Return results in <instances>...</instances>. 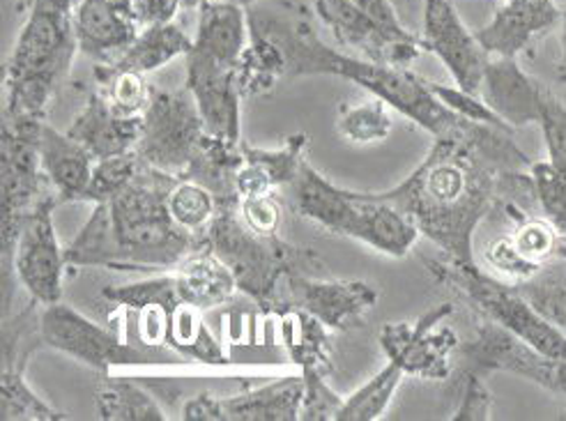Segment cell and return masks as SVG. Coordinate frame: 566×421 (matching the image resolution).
<instances>
[{
    "instance_id": "cell-32",
    "label": "cell",
    "mask_w": 566,
    "mask_h": 421,
    "mask_svg": "<svg viewBox=\"0 0 566 421\" xmlns=\"http://www.w3.org/2000/svg\"><path fill=\"white\" fill-rule=\"evenodd\" d=\"M514 286L536 312L566 334V261L553 259L539 272Z\"/></svg>"
},
{
    "instance_id": "cell-27",
    "label": "cell",
    "mask_w": 566,
    "mask_h": 421,
    "mask_svg": "<svg viewBox=\"0 0 566 421\" xmlns=\"http://www.w3.org/2000/svg\"><path fill=\"white\" fill-rule=\"evenodd\" d=\"M276 329L279 344L286 348L300 371H316L323 376L332 373L329 329L316 316L293 306L276 314Z\"/></svg>"
},
{
    "instance_id": "cell-13",
    "label": "cell",
    "mask_w": 566,
    "mask_h": 421,
    "mask_svg": "<svg viewBox=\"0 0 566 421\" xmlns=\"http://www.w3.org/2000/svg\"><path fill=\"white\" fill-rule=\"evenodd\" d=\"M442 304L415 323H387L380 331V346L389 361L399 364L403 373L423 380H444L451 371V355L461 346L457 331L442 325L451 316Z\"/></svg>"
},
{
    "instance_id": "cell-42",
    "label": "cell",
    "mask_w": 566,
    "mask_h": 421,
    "mask_svg": "<svg viewBox=\"0 0 566 421\" xmlns=\"http://www.w3.org/2000/svg\"><path fill=\"white\" fill-rule=\"evenodd\" d=\"M512 242L521 251V256L534 267H544L555 259V249L559 242V231L548 219L523 217L512 233Z\"/></svg>"
},
{
    "instance_id": "cell-12",
    "label": "cell",
    "mask_w": 566,
    "mask_h": 421,
    "mask_svg": "<svg viewBox=\"0 0 566 421\" xmlns=\"http://www.w3.org/2000/svg\"><path fill=\"white\" fill-rule=\"evenodd\" d=\"M459 350L463 371H472L481 378L495 371L514 373L566 399V359L534 350L516 334L489 318H481L472 339L461 344Z\"/></svg>"
},
{
    "instance_id": "cell-28",
    "label": "cell",
    "mask_w": 566,
    "mask_h": 421,
    "mask_svg": "<svg viewBox=\"0 0 566 421\" xmlns=\"http://www.w3.org/2000/svg\"><path fill=\"white\" fill-rule=\"evenodd\" d=\"M193 46V38L174 19L157 21L140 28L138 38L132 46L120 55L113 70H129L138 74H150L161 70L164 65L174 63L180 55H187Z\"/></svg>"
},
{
    "instance_id": "cell-35",
    "label": "cell",
    "mask_w": 566,
    "mask_h": 421,
    "mask_svg": "<svg viewBox=\"0 0 566 421\" xmlns=\"http://www.w3.org/2000/svg\"><path fill=\"white\" fill-rule=\"evenodd\" d=\"M389 108L391 106L378 97L359 104H346L338 108L336 131L357 146L380 144L394 129Z\"/></svg>"
},
{
    "instance_id": "cell-51",
    "label": "cell",
    "mask_w": 566,
    "mask_h": 421,
    "mask_svg": "<svg viewBox=\"0 0 566 421\" xmlns=\"http://www.w3.org/2000/svg\"><path fill=\"white\" fill-rule=\"evenodd\" d=\"M562 51L557 59V78L566 83V0H564V10H562Z\"/></svg>"
},
{
    "instance_id": "cell-26",
    "label": "cell",
    "mask_w": 566,
    "mask_h": 421,
    "mask_svg": "<svg viewBox=\"0 0 566 421\" xmlns=\"http://www.w3.org/2000/svg\"><path fill=\"white\" fill-rule=\"evenodd\" d=\"M242 161H244L242 140H229V138L206 134L201 146L196 150L193 161L187 168L185 178L208 187L214 193L219 206L240 203L235 178Z\"/></svg>"
},
{
    "instance_id": "cell-37",
    "label": "cell",
    "mask_w": 566,
    "mask_h": 421,
    "mask_svg": "<svg viewBox=\"0 0 566 421\" xmlns=\"http://www.w3.org/2000/svg\"><path fill=\"white\" fill-rule=\"evenodd\" d=\"M95 76L99 81V91L108 97L118 114L129 118H140L146 114L153 95V86L146 81V74L97 65Z\"/></svg>"
},
{
    "instance_id": "cell-49",
    "label": "cell",
    "mask_w": 566,
    "mask_h": 421,
    "mask_svg": "<svg viewBox=\"0 0 566 421\" xmlns=\"http://www.w3.org/2000/svg\"><path fill=\"white\" fill-rule=\"evenodd\" d=\"M235 189H238L240 199H253V196L272 193L276 187L259 164L244 159L240 171H238V178H235Z\"/></svg>"
},
{
    "instance_id": "cell-38",
    "label": "cell",
    "mask_w": 566,
    "mask_h": 421,
    "mask_svg": "<svg viewBox=\"0 0 566 421\" xmlns=\"http://www.w3.org/2000/svg\"><path fill=\"white\" fill-rule=\"evenodd\" d=\"M102 297L108 304H116L125 308V312H134V314L153 304L176 308L182 302L176 272H159L146 281H136V284L120 286V288H104Z\"/></svg>"
},
{
    "instance_id": "cell-30",
    "label": "cell",
    "mask_w": 566,
    "mask_h": 421,
    "mask_svg": "<svg viewBox=\"0 0 566 421\" xmlns=\"http://www.w3.org/2000/svg\"><path fill=\"white\" fill-rule=\"evenodd\" d=\"M283 76H286L283 51L268 35L251 33V40L235 67V83L242 99L272 93Z\"/></svg>"
},
{
    "instance_id": "cell-39",
    "label": "cell",
    "mask_w": 566,
    "mask_h": 421,
    "mask_svg": "<svg viewBox=\"0 0 566 421\" xmlns=\"http://www.w3.org/2000/svg\"><path fill=\"white\" fill-rule=\"evenodd\" d=\"M140 168H144V161H140L136 150L95 161L93 180L86 189V196H83V201L95 206L116 199L118 193H123L136 180Z\"/></svg>"
},
{
    "instance_id": "cell-7",
    "label": "cell",
    "mask_w": 566,
    "mask_h": 421,
    "mask_svg": "<svg viewBox=\"0 0 566 421\" xmlns=\"http://www.w3.org/2000/svg\"><path fill=\"white\" fill-rule=\"evenodd\" d=\"M429 272L440 284L457 291L481 318L516 334L548 357L566 359V334L548 323L536 308L516 291L512 281H500L481 272L476 263H459L451 259L427 261Z\"/></svg>"
},
{
    "instance_id": "cell-4",
    "label": "cell",
    "mask_w": 566,
    "mask_h": 421,
    "mask_svg": "<svg viewBox=\"0 0 566 421\" xmlns=\"http://www.w3.org/2000/svg\"><path fill=\"white\" fill-rule=\"evenodd\" d=\"M25 21L6 65L3 118H44L78 51L76 0H25Z\"/></svg>"
},
{
    "instance_id": "cell-31",
    "label": "cell",
    "mask_w": 566,
    "mask_h": 421,
    "mask_svg": "<svg viewBox=\"0 0 566 421\" xmlns=\"http://www.w3.org/2000/svg\"><path fill=\"white\" fill-rule=\"evenodd\" d=\"M168 346L191 361L210 364V367H226L229 355L223 346L210 334L203 320V312L187 302H180L171 314V329H168Z\"/></svg>"
},
{
    "instance_id": "cell-3",
    "label": "cell",
    "mask_w": 566,
    "mask_h": 421,
    "mask_svg": "<svg viewBox=\"0 0 566 421\" xmlns=\"http://www.w3.org/2000/svg\"><path fill=\"white\" fill-rule=\"evenodd\" d=\"M182 178L144 164L136 180L106 203H95L88 221L65 249L72 267L120 272H171L206 240L180 229L168 210V193Z\"/></svg>"
},
{
    "instance_id": "cell-11",
    "label": "cell",
    "mask_w": 566,
    "mask_h": 421,
    "mask_svg": "<svg viewBox=\"0 0 566 421\" xmlns=\"http://www.w3.org/2000/svg\"><path fill=\"white\" fill-rule=\"evenodd\" d=\"M38 331L44 346L74 357L99 376H108L125 367L166 364V359H157L153 352L134 348L113 329L97 325L63 302L44 306L38 320Z\"/></svg>"
},
{
    "instance_id": "cell-20",
    "label": "cell",
    "mask_w": 566,
    "mask_h": 421,
    "mask_svg": "<svg viewBox=\"0 0 566 421\" xmlns=\"http://www.w3.org/2000/svg\"><path fill=\"white\" fill-rule=\"evenodd\" d=\"M546 88L530 78L516 59H497L491 55L484 81H481V99H484L509 127H525L542 120Z\"/></svg>"
},
{
    "instance_id": "cell-6",
    "label": "cell",
    "mask_w": 566,
    "mask_h": 421,
    "mask_svg": "<svg viewBox=\"0 0 566 421\" xmlns=\"http://www.w3.org/2000/svg\"><path fill=\"white\" fill-rule=\"evenodd\" d=\"M293 199L297 212L334 235L355 238L391 259H403L419 240V229L380 191H348L332 185L308 159L295 178Z\"/></svg>"
},
{
    "instance_id": "cell-52",
    "label": "cell",
    "mask_w": 566,
    "mask_h": 421,
    "mask_svg": "<svg viewBox=\"0 0 566 421\" xmlns=\"http://www.w3.org/2000/svg\"><path fill=\"white\" fill-rule=\"evenodd\" d=\"M206 3H210V0H176L178 12L180 10H198V8L206 6Z\"/></svg>"
},
{
    "instance_id": "cell-34",
    "label": "cell",
    "mask_w": 566,
    "mask_h": 421,
    "mask_svg": "<svg viewBox=\"0 0 566 421\" xmlns=\"http://www.w3.org/2000/svg\"><path fill=\"white\" fill-rule=\"evenodd\" d=\"M168 210H171V217L180 229L196 238H206L210 223L219 212V201L201 182L182 178L168 193Z\"/></svg>"
},
{
    "instance_id": "cell-25",
    "label": "cell",
    "mask_w": 566,
    "mask_h": 421,
    "mask_svg": "<svg viewBox=\"0 0 566 421\" xmlns=\"http://www.w3.org/2000/svg\"><path fill=\"white\" fill-rule=\"evenodd\" d=\"M174 272L182 302L201 308V312L226 304L238 291L233 272L206 244L191 251Z\"/></svg>"
},
{
    "instance_id": "cell-47",
    "label": "cell",
    "mask_w": 566,
    "mask_h": 421,
    "mask_svg": "<svg viewBox=\"0 0 566 421\" xmlns=\"http://www.w3.org/2000/svg\"><path fill=\"white\" fill-rule=\"evenodd\" d=\"M238 212L251 231L259 235H279L281 227V206L274 193L253 196V199H240Z\"/></svg>"
},
{
    "instance_id": "cell-16",
    "label": "cell",
    "mask_w": 566,
    "mask_h": 421,
    "mask_svg": "<svg viewBox=\"0 0 566 421\" xmlns=\"http://www.w3.org/2000/svg\"><path fill=\"white\" fill-rule=\"evenodd\" d=\"M316 17L329 28L338 44L366 61L410 67L423 51L421 38L403 40L387 33L355 0H316Z\"/></svg>"
},
{
    "instance_id": "cell-23",
    "label": "cell",
    "mask_w": 566,
    "mask_h": 421,
    "mask_svg": "<svg viewBox=\"0 0 566 421\" xmlns=\"http://www.w3.org/2000/svg\"><path fill=\"white\" fill-rule=\"evenodd\" d=\"M304 376L291 373L261 387H242L221 397V421H297Z\"/></svg>"
},
{
    "instance_id": "cell-18",
    "label": "cell",
    "mask_w": 566,
    "mask_h": 421,
    "mask_svg": "<svg viewBox=\"0 0 566 421\" xmlns=\"http://www.w3.org/2000/svg\"><path fill=\"white\" fill-rule=\"evenodd\" d=\"M187 88L191 91L198 110H201L208 134L242 140L240 134V104L242 95L235 83V67L221 65L189 51L187 55Z\"/></svg>"
},
{
    "instance_id": "cell-44",
    "label": "cell",
    "mask_w": 566,
    "mask_h": 421,
    "mask_svg": "<svg viewBox=\"0 0 566 421\" xmlns=\"http://www.w3.org/2000/svg\"><path fill=\"white\" fill-rule=\"evenodd\" d=\"M539 127L546 138L548 161L566 180V106L548 91Z\"/></svg>"
},
{
    "instance_id": "cell-54",
    "label": "cell",
    "mask_w": 566,
    "mask_h": 421,
    "mask_svg": "<svg viewBox=\"0 0 566 421\" xmlns=\"http://www.w3.org/2000/svg\"><path fill=\"white\" fill-rule=\"evenodd\" d=\"M229 3H235V6H240V8H251V6H256V3H261V0H229Z\"/></svg>"
},
{
    "instance_id": "cell-2",
    "label": "cell",
    "mask_w": 566,
    "mask_h": 421,
    "mask_svg": "<svg viewBox=\"0 0 566 421\" xmlns=\"http://www.w3.org/2000/svg\"><path fill=\"white\" fill-rule=\"evenodd\" d=\"M247 17L251 33L268 35L283 51L286 76L327 74L348 78L433 138L457 136L468 125L433 93L431 81L408 67L380 65L325 44L314 28V12L300 0H261L247 8Z\"/></svg>"
},
{
    "instance_id": "cell-19",
    "label": "cell",
    "mask_w": 566,
    "mask_h": 421,
    "mask_svg": "<svg viewBox=\"0 0 566 421\" xmlns=\"http://www.w3.org/2000/svg\"><path fill=\"white\" fill-rule=\"evenodd\" d=\"M562 21L553 0H504L493 19L474 33L489 55L516 59L534 38L546 35Z\"/></svg>"
},
{
    "instance_id": "cell-15",
    "label": "cell",
    "mask_w": 566,
    "mask_h": 421,
    "mask_svg": "<svg viewBox=\"0 0 566 421\" xmlns=\"http://www.w3.org/2000/svg\"><path fill=\"white\" fill-rule=\"evenodd\" d=\"M423 49L436 53L457 86L479 95L491 55L459 17L451 0H423Z\"/></svg>"
},
{
    "instance_id": "cell-50",
    "label": "cell",
    "mask_w": 566,
    "mask_h": 421,
    "mask_svg": "<svg viewBox=\"0 0 566 421\" xmlns=\"http://www.w3.org/2000/svg\"><path fill=\"white\" fill-rule=\"evenodd\" d=\"M136 17L140 21V28H146L157 21L174 19L178 14L176 0H134Z\"/></svg>"
},
{
    "instance_id": "cell-24",
    "label": "cell",
    "mask_w": 566,
    "mask_h": 421,
    "mask_svg": "<svg viewBox=\"0 0 566 421\" xmlns=\"http://www.w3.org/2000/svg\"><path fill=\"white\" fill-rule=\"evenodd\" d=\"M251 40L247 10L229 0H210L198 8V23L191 51L221 65L238 67Z\"/></svg>"
},
{
    "instance_id": "cell-45",
    "label": "cell",
    "mask_w": 566,
    "mask_h": 421,
    "mask_svg": "<svg viewBox=\"0 0 566 421\" xmlns=\"http://www.w3.org/2000/svg\"><path fill=\"white\" fill-rule=\"evenodd\" d=\"M433 93L451 108L454 114H459L461 118L465 120H472V123H486V125H497V127H509L495 110L481 99V95H472V93H465L461 91L459 86H440V83H431ZM514 129V127H512Z\"/></svg>"
},
{
    "instance_id": "cell-53",
    "label": "cell",
    "mask_w": 566,
    "mask_h": 421,
    "mask_svg": "<svg viewBox=\"0 0 566 421\" xmlns=\"http://www.w3.org/2000/svg\"><path fill=\"white\" fill-rule=\"evenodd\" d=\"M555 259L566 261V235H559V242H557V249H555Z\"/></svg>"
},
{
    "instance_id": "cell-10",
    "label": "cell",
    "mask_w": 566,
    "mask_h": 421,
    "mask_svg": "<svg viewBox=\"0 0 566 421\" xmlns=\"http://www.w3.org/2000/svg\"><path fill=\"white\" fill-rule=\"evenodd\" d=\"M44 118H3V274L10 270L21 223L46 189L40 164Z\"/></svg>"
},
{
    "instance_id": "cell-1",
    "label": "cell",
    "mask_w": 566,
    "mask_h": 421,
    "mask_svg": "<svg viewBox=\"0 0 566 421\" xmlns=\"http://www.w3.org/2000/svg\"><path fill=\"white\" fill-rule=\"evenodd\" d=\"M433 140L415 171L396 187L380 191L382 199L412 219L447 259L474 263V233L497 206L536 203L530 171H502L468 140V129Z\"/></svg>"
},
{
    "instance_id": "cell-5",
    "label": "cell",
    "mask_w": 566,
    "mask_h": 421,
    "mask_svg": "<svg viewBox=\"0 0 566 421\" xmlns=\"http://www.w3.org/2000/svg\"><path fill=\"white\" fill-rule=\"evenodd\" d=\"M240 203L219 206L206 233V246L235 276L242 291L261 314L276 316L283 308V286L291 274H318L325 265L314 251L293 246L279 235H259L238 212Z\"/></svg>"
},
{
    "instance_id": "cell-36",
    "label": "cell",
    "mask_w": 566,
    "mask_h": 421,
    "mask_svg": "<svg viewBox=\"0 0 566 421\" xmlns=\"http://www.w3.org/2000/svg\"><path fill=\"white\" fill-rule=\"evenodd\" d=\"M0 419L59 421L67 417L35 394L23 378V367H3V380H0Z\"/></svg>"
},
{
    "instance_id": "cell-29",
    "label": "cell",
    "mask_w": 566,
    "mask_h": 421,
    "mask_svg": "<svg viewBox=\"0 0 566 421\" xmlns=\"http://www.w3.org/2000/svg\"><path fill=\"white\" fill-rule=\"evenodd\" d=\"M97 417L104 421H164L168 419L155 391L140 380L123 376H99L95 387Z\"/></svg>"
},
{
    "instance_id": "cell-21",
    "label": "cell",
    "mask_w": 566,
    "mask_h": 421,
    "mask_svg": "<svg viewBox=\"0 0 566 421\" xmlns=\"http://www.w3.org/2000/svg\"><path fill=\"white\" fill-rule=\"evenodd\" d=\"M140 123H144V116L129 118L118 114L108 97L97 88L70 125L67 134L99 161L136 150Z\"/></svg>"
},
{
    "instance_id": "cell-41",
    "label": "cell",
    "mask_w": 566,
    "mask_h": 421,
    "mask_svg": "<svg viewBox=\"0 0 566 421\" xmlns=\"http://www.w3.org/2000/svg\"><path fill=\"white\" fill-rule=\"evenodd\" d=\"M530 176L536 191V206L542 208L546 219L566 235V180L551 161H534Z\"/></svg>"
},
{
    "instance_id": "cell-46",
    "label": "cell",
    "mask_w": 566,
    "mask_h": 421,
    "mask_svg": "<svg viewBox=\"0 0 566 421\" xmlns=\"http://www.w3.org/2000/svg\"><path fill=\"white\" fill-rule=\"evenodd\" d=\"M484 259L495 272H500L504 278L512 281V284H518V281H525L532 274L539 272V267H534L521 256V251L512 242V235H504L491 242Z\"/></svg>"
},
{
    "instance_id": "cell-9",
    "label": "cell",
    "mask_w": 566,
    "mask_h": 421,
    "mask_svg": "<svg viewBox=\"0 0 566 421\" xmlns=\"http://www.w3.org/2000/svg\"><path fill=\"white\" fill-rule=\"evenodd\" d=\"M206 134L203 116L187 86L182 91H159L153 86L136 155L157 171L185 178Z\"/></svg>"
},
{
    "instance_id": "cell-33",
    "label": "cell",
    "mask_w": 566,
    "mask_h": 421,
    "mask_svg": "<svg viewBox=\"0 0 566 421\" xmlns=\"http://www.w3.org/2000/svg\"><path fill=\"white\" fill-rule=\"evenodd\" d=\"M403 369L399 364L387 359L385 367L369 380L361 385L353 397L344 401L342 412H338L336 421H376L385 414L389 408L396 389H399L403 380Z\"/></svg>"
},
{
    "instance_id": "cell-8",
    "label": "cell",
    "mask_w": 566,
    "mask_h": 421,
    "mask_svg": "<svg viewBox=\"0 0 566 421\" xmlns=\"http://www.w3.org/2000/svg\"><path fill=\"white\" fill-rule=\"evenodd\" d=\"M55 206H61L59 193L46 191L21 223L10 270L3 274L6 316L12 314L17 281L31 295V302L51 306L63 299V276L67 259L53 227Z\"/></svg>"
},
{
    "instance_id": "cell-17",
    "label": "cell",
    "mask_w": 566,
    "mask_h": 421,
    "mask_svg": "<svg viewBox=\"0 0 566 421\" xmlns=\"http://www.w3.org/2000/svg\"><path fill=\"white\" fill-rule=\"evenodd\" d=\"M78 51L99 65L116 63L140 33L134 0H76Z\"/></svg>"
},
{
    "instance_id": "cell-55",
    "label": "cell",
    "mask_w": 566,
    "mask_h": 421,
    "mask_svg": "<svg viewBox=\"0 0 566 421\" xmlns=\"http://www.w3.org/2000/svg\"><path fill=\"white\" fill-rule=\"evenodd\" d=\"M391 3H394L396 8H399V6H406V3H408V0H391Z\"/></svg>"
},
{
    "instance_id": "cell-40",
    "label": "cell",
    "mask_w": 566,
    "mask_h": 421,
    "mask_svg": "<svg viewBox=\"0 0 566 421\" xmlns=\"http://www.w3.org/2000/svg\"><path fill=\"white\" fill-rule=\"evenodd\" d=\"M308 146V136L306 134H293L286 138V144L276 150H265V148H253L247 140H242V152L244 159L259 164L263 171L272 178L274 187L283 185H293L295 178L300 176V168L304 157V150Z\"/></svg>"
},
{
    "instance_id": "cell-43",
    "label": "cell",
    "mask_w": 566,
    "mask_h": 421,
    "mask_svg": "<svg viewBox=\"0 0 566 421\" xmlns=\"http://www.w3.org/2000/svg\"><path fill=\"white\" fill-rule=\"evenodd\" d=\"M304 376V399L300 408V419L304 421H327L336 419L344 408V401L327 385V376L316 371H302Z\"/></svg>"
},
{
    "instance_id": "cell-22",
    "label": "cell",
    "mask_w": 566,
    "mask_h": 421,
    "mask_svg": "<svg viewBox=\"0 0 566 421\" xmlns=\"http://www.w3.org/2000/svg\"><path fill=\"white\" fill-rule=\"evenodd\" d=\"M38 152L46 180L59 193V203H81L93 180L97 159L67 131H55L46 123L40 134Z\"/></svg>"
},
{
    "instance_id": "cell-14",
    "label": "cell",
    "mask_w": 566,
    "mask_h": 421,
    "mask_svg": "<svg viewBox=\"0 0 566 421\" xmlns=\"http://www.w3.org/2000/svg\"><path fill=\"white\" fill-rule=\"evenodd\" d=\"M378 291L366 281L321 278L318 274H291L283 286V308H304L327 329H350L374 312ZM279 312V314H281Z\"/></svg>"
},
{
    "instance_id": "cell-48",
    "label": "cell",
    "mask_w": 566,
    "mask_h": 421,
    "mask_svg": "<svg viewBox=\"0 0 566 421\" xmlns=\"http://www.w3.org/2000/svg\"><path fill=\"white\" fill-rule=\"evenodd\" d=\"M463 397L461 403L457 408V412L451 414L454 421H486L491 419V410H493V397L491 391L486 389L484 380L476 373L463 371Z\"/></svg>"
}]
</instances>
